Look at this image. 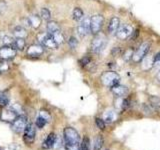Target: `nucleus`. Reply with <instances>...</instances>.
Instances as JSON below:
<instances>
[{"instance_id":"1","label":"nucleus","mask_w":160,"mask_h":150,"mask_svg":"<svg viewBox=\"0 0 160 150\" xmlns=\"http://www.w3.org/2000/svg\"><path fill=\"white\" fill-rule=\"evenodd\" d=\"M63 139L65 150H80L81 148V141L78 132L72 127L64 128Z\"/></svg>"},{"instance_id":"2","label":"nucleus","mask_w":160,"mask_h":150,"mask_svg":"<svg viewBox=\"0 0 160 150\" xmlns=\"http://www.w3.org/2000/svg\"><path fill=\"white\" fill-rule=\"evenodd\" d=\"M22 109L18 104H15L13 106H10L6 109H4L1 113V120L5 122H13V120L19 115H21Z\"/></svg>"},{"instance_id":"3","label":"nucleus","mask_w":160,"mask_h":150,"mask_svg":"<svg viewBox=\"0 0 160 150\" xmlns=\"http://www.w3.org/2000/svg\"><path fill=\"white\" fill-rule=\"evenodd\" d=\"M106 45H107V39L105 38L103 35L97 34L96 36L92 39L91 45H90V49H91V51L94 54H100L105 49Z\"/></svg>"},{"instance_id":"4","label":"nucleus","mask_w":160,"mask_h":150,"mask_svg":"<svg viewBox=\"0 0 160 150\" xmlns=\"http://www.w3.org/2000/svg\"><path fill=\"white\" fill-rule=\"evenodd\" d=\"M150 47H151V43L149 41H144L139 45L138 48L135 50L132 56L133 62L138 63L140 61H142V59L146 56L148 52L150 51Z\"/></svg>"},{"instance_id":"5","label":"nucleus","mask_w":160,"mask_h":150,"mask_svg":"<svg viewBox=\"0 0 160 150\" xmlns=\"http://www.w3.org/2000/svg\"><path fill=\"white\" fill-rule=\"evenodd\" d=\"M101 82L104 86L111 88L120 82V76L115 71H106L101 75Z\"/></svg>"},{"instance_id":"6","label":"nucleus","mask_w":160,"mask_h":150,"mask_svg":"<svg viewBox=\"0 0 160 150\" xmlns=\"http://www.w3.org/2000/svg\"><path fill=\"white\" fill-rule=\"evenodd\" d=\"M104 24V17L101 14H95L90 17V28L93 35H97L101 31Z\"/></svg>"},{"instance_id":"7","label":"nucleus","mask_w":160,"mask_h":150,"mask_svg":"<svg viewBox=\"0 0 160 150\" xmlns=\"http://www.w3.org/2000/svg\"><path fill=\"white\" fill-rule=\"evenodd\" d=\"M28 125V119L25 115L21 114L17 116L13 120V122H11V128L14 132L16 133H21L24 132L25 128L27 127Z\"/></svg>"},{"instance_id":"8","label":"nucleus","mask_w":160,"mask_h":150,"mask_svg":"<svg viewBox=\"0 0 160 150\" xmlns=\"http://www.w3.org/2000/svg\"><path fill=\"white\" fill-rule=\"evenodd\" d=\"M37 38L40 44H42L44 47H47L50 49H56L58 47V44L55 42V40L49 33H41L38 35Z\"/></svg>"},{"instance_id":"9","label":"nucleus","mask_w":160,"mask_h":150,"mask_svg":"<svg viewBox=\"0 0 160 150\" xmlns=\"http://www.w3.org/2000/svg\"><path fill=\"white\" fill-rule=\"evenodd\" d=\"M77 32L81 37L87 36L88 34L91 33V28H90V17L84 16V18L80 21L77 26Z\"/></svg>"},{"instance_id":"10","label":"nucleus","mask_w":160,"mask_h":150,"mask_svg":"<svg viewBox=\"0 0 160 150\" xmlns=\"http://www.w3.org/2000/svg\"><path fill=\"white\" fill-rule=\"evenodd\" d=\"M133 33V28L130 24H122L120 25L116 32V37L120 40H126L127 38L131 37Z\"/></svg>"},{"instance_id":"11","label":"nucleus","mask_w":160,"mask_h":150,"mask_svg":"<svg viewBox=\"0 0 160 150\" xmlns=\"http://www.w3.org/2000/svg\"><path fill=\"white\" fill-rule=\"evenodd\" d=\"M35 135H36V129H35V126L32 123H28L27 127L24 130V134H23L24 142L28 145L32 144L35 140Z\"/></svg>"},{"instance_id":"12","label":"nucleus","mask_w":160,"mask_h":150,"mask_svg":"<svg viewBox=\"0 0 160 150\" xmlns=\"http://www.w3.org/2000/svg\"><path fill=\"white\" fill-rule=\"evenodd\" d=\"M16 55V49L13 46H6L4 45L3 47L0 48V58L4 60H8L13 58Z\"/></svg>"},{"instance_id":"13","label":"nucleus","mask_w":160,"mask_h":150,"mask_svg":"<svg viewBox=\"0 0 160 150\" xmlns=\"http://www.w3.org/2000/svg\"><path fill=\"white\" fill-rule=\"evenodd\" d=\"M44 52V46L42 44H33L27 49V55L31 57L41 56Z\"/></svg>"},{"instance_id":"14","label":"nucleus","mask_w":160,"mask_h":150,"mask_svg":"<svg viewBox=\"0 0 160 150\" xmlns=\"http://www.w3.org/2000/svg\"><path fill=\"white\" fill-rule=\"evenodd\" d=\"M111 91L112 93L115 95L116 97L118 98H122L123 96H125V95L127 94L128 92V89L126 86H124V85H121V84H116L114 85V86L111 87Z\"/></svg>"},{"instance_id":"15","label":"nucleus","mask_w":160,"mask_h":150,"mask_svg":"<svg viewBox=\"0 0 160 150\" xmlns=\"http://www.w3.org/2000/svg\"><path fill=\"white\" fill-rule=\"evenodd\" d=\"M120 27V20L117 16H113L110 19L108 24V33L111 35H116L118 28Z\"/></svg>"},{"instance_id":"16","label":"nucleus","mask_w":160,"mask_h":150,"mask_svg":"<svg viewBox=\"0 0 160 150\" xmlns=\"http://www.w3.org/2000/svg\"><path fill=\"white\" fill-rule=\"evenodd\" d=\"M141 62H142L141 67L145 71H148V70L152 69L154 67V59L152 55H150V54H147L146 56L142 59Z\"/></svg>"},{"instance_id":"17","label":"nucleus","mask_w":160,"mask_h":150,"mask_svg":"<svg viewBox=\"0 0 160 150\" xmlns=\"http://www.w3.org/2000/svg\"><path fill=\"white\" fill-rule=\"evenodd\" d=\"M55 139H56V135L54 133H50L47 135V137L45 138V140L43 141V144H42V148L43 149H49L53 147L54 145V142H55Z\"/></svg>"},{"instance_id":"18","label":"nucleus","mask_w":160,"mask_h":150,"mask_svg":"<svg viewBox=\"0 0 160 150\" xmlns=\"http://www.w3.org/2000/svg\"><path fill=\"white\" fill-rule=\"evenodd\" d=\"M28 21H29L30 26L37 29L40 26V24H41V17L38 16V15H35V14L30 15L28 17Z\"/></svg>"},{"instance_id":"19","label":"nucleus","mask_w":160,"mask_h":150,"mask_svg":"<svg viewBox=\"0 0 160 150\" xmlns=\"http://www.w3.org/2000/svg\"><path fill=\"white\" fill-rule=\"evenodd\" d=\"M116 118H117V114L114 111H107L103 115V120L106 123H112L116 120Z\"/></svg>"},{"instance_id":"20","label":"nucleus","mask_w":160,"mask_h":150,"mask_svg":"<svg viewBox=\"0 0 160 150\" xmlns=\"http://www.w3.org/2000/svg\"><path fill=\"white\" fill-rule=\"evenodd\" d=\"M46 28H47V33H49V34H53L54 32L59 31L60 30L59 24L55 21H48L47 25H46Z\"/></svg>"},{"instance_id":"21","label":"nucleus","mask_w":160,"mask_h":150,"mask_svg":"<svg viewBox=\"0 0 160 150\" xmlns=\"http://www.w3.org/2000/svg\"><path fill=\"white\" fill-rule=\"evenodd\" d=\"M13 34L15 38H25L27 36V32H26V29L23 28L22 26H17L14 28V31Z\"/></svg>"},{"instance_id":"22","label":"nucleus","mask_w":160,"mask_h":150,"mask_svg":"<svg viewBox=\"0 0 160 150\" xmlns=\"http://www.w3.org/2000/svg\"><path fill=\"white\" fill-rule=\"evenodd\" d=\"M72 18L75 20V21H81V20L84 18L83 10L79 7H75L72 11Z\"/></svg>"},{"instance_id":"23","label":"nucleus","mask_w":160,"mask_h":150,"mask_svg":"<svg viewBox=\"0 0 160 150\" xmlns=\"http://www.w3.org/2000/svg\"><path fill=\"white\" fill-rule=\"evenodd\" d=\"M103 143H104V140H103L102 135H97V136L94 138V141H93V150H100L103 146Z\"/></svg>"},{"instance_id":"24","label":"nucleus","mask_w":160,"mask_h":150,"mask_svg":"<svg viewBox=\"0 0 160 150\" xmlns=\"http://www.w3.org/2000/svg\"><path fill=\"white\" fill-rule=\"evenodd\" d=\"M51 36L53 37V39L55 40V42H56L58 45L59 44H62L64 42V35L62 34V32L60 31H56V32H54L53 34H50Z\"/></svg>"},{"instance_id":"25","label":"nucleus","mask_w":160,"mask_h":150,"mask_svg":"<svg viewBox=\"0 0 160 150\" xmlns=\"http://www.w3.org/2000/svg\"><path fill=\"white\" fill-rule=\"evenodd\" d=\"M9 104V96L5 92L0 93V107H6Z\"/></svg>"},{"instance_id":"26","label":"nucleus","mask_w":160,"mask_h":150,"mask_svg":"<svg viewBox=\"0 0 160 150\" xmlns=\"http://www.w3.org/2000/svg\"><path fill=\"white\" fill-rule=\"evenodd\" d=\"M13 47L16 50H23L25 47V40L24 38H16L14 41Z\"/></svg>"},{"instance_id":"27","label":"nucleus","mask_w":160,"mask_h":150,"mask_svg":"<svg viewBox=\"0 0 160 150\" xmlns=\"http://www.w3.org/2000/svg\"><path fill=\"white\" fill-rule=\"evenodd\" d=\"M91 61H92V58L90 57L89 55H85V56H83L81 59L79 60V64H80V66L86 67V66H88V65L91 64Z\"/></svg>"},{"instance_id":"28","label":"nucleus","mask_w":160,"mask_h":150,"mask_svg":"<svg viewBox=\"0 0 160 150\" xmlns=\"http://www.w3.org/2000/svg\"><path fill=\"white\" fill-rule=\"evenodd\" d=\"M40 15H41V17L42 19L44 20H46V21H49L50 18H51V12H50V10L48 8H42L41 9V11H40Z\"/></svg>"},{"instance_id":"29","label":"nucleus","mask_w":160,"mask_h":150,"mask_svg":"<svg viewBox=\"0 0 160 150\" xmlns=\"http://www.w3.org/2000/svg\"><path fill=\"white\" fill-rule=\"evenodd\" d=\"M47 123H48L47 120L45 118H43L42 116H40V115H38L37 118H36V121H35V124H36V126L38 128H43Z\"/></svg>"},{"instance_id":"30","label":"nucleus","mask_w":160,"mask_h":150,"mask_svg":"<svg viewBox=\"0 0 160 150\" xmlns=\"http://www.w3.org/2000/svg\"><path fill=\"white\" fill-rule=\"evenodd\" d=\"M133 53H134V51H133L132 49L124 50V51L122 52V56H123V58H124L125 61H128V60L131 59L132 56H133Z\"/></svg>"},{"instance_id":"31","label":"nucleus","mask_w":160,"mask_h":150,"mask_svg":"<svg viewBox=\"0 0 160 150\" xmlns=\"http://www.w3.org/2000/svg\"><path fill=\"white\" fill-rule=\"evenodd\" d=\"M80 150H90V140L87 136H85L81 142V148Z\"/></svg>"},{"instance_id":"32","label":"nucleus","mask_w":160,"mask_h":150,"mask_svg":"<svg viewBox=\"0 0 160 150\" xmlns=\"http://www.w3.org/2000/svg\"><path fill=\"white\" fill-rule=\"evenodd\" d=\"M149 101H150V104H151V106L153 108H158L160 106V100L156 96H151L149 98Z\"/></svg>"},{"instance_id":"33","label":"nucleus","mask_w":160,"mask_h":150,"mask_svg":"<svg viewBox=\"0 0 160 150\" xmlns=\"http://www.w3.org/2000/svg\"><path fill=\"white\" fill-rule=\"evenodd\" d=\"M68 45H69V47L71 48V49H75L77 47V45H78V40L75 38L74 36H71L69 39H68Z\"/></svg>"},{"instance_id":"34","label":"nucleus","mask_w":160,"mask_h":150,"mask_svg":"<svg viewBox=\"0 0 160 150\" xmlns=\"http://www.w3.org/2000/svg\"><path fill=\"white\" fill-rule=\"evenodd\" d=\"M14 41H15V40L12 37H10V36H4L3 39H2L3 44L6 45V46H13Z\"/></svg>"},{"instance_id":"35","label":"nucleus","mask_w":160,"mask_h":150,"mask_svg":"<svg viewBox=\"0 0 160 150\" xmlns=\"http://www.w3.org/2000/svg\"><path fill=\"white\" fill-rule=\"evenodd\" d=\"M95 123H96L97 127H98L100 130H104V129H105V121H104L103 119L96 117V118H95Z\"/></svg>"},{"instance_id":"36","label":"nucleus","mask_w":160,"mask_h":150,"mask_svg":"<svg viewBox=\"0 0 160 150\" xmlns=\"http://www.w3.org/2000/svg\"><path fill=\"white\" fill-rule=\"evenodd\" d=\"M38 115H40V116H42L43 118H45L48 122H50V120H51V115L49 114V112L45 111V110H41V111H39Z\"/></svg>"},{"instance_id":"37","label":"nucleus","mask_w":160,"mask_h":150,"mask_svg":"<svg viewBox=\"0 0 160 150\" xmlns=\"http://www.w3.org/2000/svg\"><path fill=\"white\" fill-rule=\"evenodd\" d=\"M61 146H62V140H61V138H60L59 136H57V135H56V139H55L53 147L57 149V148H60Z\"/></svg>"},{"instance_id":"38","label":"nucleus","mask_w":160,"mask_h":150,"mask_svg":"<svg viewBox=\"0 0 160 150\" xmlns=\"http://www.w3.org/2000/svg\"><path fill=\"white\" fill-rule=\"evenodd\" d=\"M123 51H122V49L120 48V47H114L112 50H111V54L114 55V56H116V55H119V54H121Z\"/></svg>"},{"instance_id":"39","label":"nucleus","mask_w":160,"mask_h":150,"mask_svg":"<svg viewBox=\"0 0 160 150\" xmlns=\"http://www.w3.org/2000/svg\"><path fill=\"white\" fill-rule=\"evenodd\" d=\"M7 68H8V65L6 63H0V72L4 71V70H6Z\"/></svg>"},{"instance_id":"40","label":"nucleus","mask_w":160,"mask_h":150,"mask_svg":"<svg viewBox=\"0 0 160 150\" xmlns=\"http://www.w3.org/2000/svg\"><path fill=\"white\" fill-rule=\"evenodd\" d=\"M154 67H156V68H158L159 70H160V60L158 62H156V63H154Z\"/></svg>"},{"instance_id":"41","label":"nucleus","mask_w":160,"mask_h":150,"mask_svg":"<svg viewBox=\"0 0 160 150\" xmlns=\"http://www.w3.org/2000/svg\"><path fill=\"white\" fill-rule=\"evenodd\" d=\"M157 80H158V81L160 82V70H159V71H158V73H157Z\"/></svg>"}]
</instances>
